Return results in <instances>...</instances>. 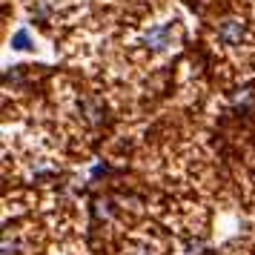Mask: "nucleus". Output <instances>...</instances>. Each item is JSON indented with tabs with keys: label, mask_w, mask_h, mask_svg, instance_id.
Listing matches in <instances>:
<instances>
[{
	"label": "nucleus",
	"mask_w": 255,
	"mask_h": 255,
	"mask_svg": "<svg viewBox=\"0 0 255 255\" xmlns=\"http://www.w3.org/2000/svg\"><path fill=\"white\" fill-rule=\"evenodd\" d=\"M241 37H244V23H241V20L230 17V20H224V23L218 26V40H221V43L235 46V43H241Z\"/></svg>",
	"instance_id": "f03ea898"
},
{
	"label": "nucleus",
	"mask_w": 255,
	"mask_h": 255,
	"mask_svg": "<svg viewBox=\"0 0 255 255\" xmlns=\"http://www.w3.org/2000/svg\"><path fill=\"white\" fill-rule=\"evenodd\" d=\"M143 43L155 52H166V49L175 43V32L172 26H149L146 35H143Z\"/></svg>",
	"instance_id": "f257e3e1"
},
{
	"label": "nucleus",
	"mask_w": 255,
	"mask_h": 255,
	"mask_svg": "<svg viewBox=\"0 0 255 255\" xmlns=\"http://www.w3.org/2000/svg\"><path fill=\"white\" fill-rule=\"evenodd\" d=\"M32 14H35V20H46L49 14H52V9H49L43 0H35L32 3Z\"/></svg>",
	"instance_id": "20e7f679"
},
{
	"label": "nucleus",
	"mask_w": 255,
	"mask_h": 255,
	"mask_svg": "<svg viewBox=\"0 0 255 255\" xmlns=\"http://www.w3.org/2000/svg\"><path fill=\"white\" fill-rule=\"evenodd\" d=\"M12 46L14 49H29V32H17L12 37Z\"/></svg>",
	"instance_id": "39448f33"
},
{
	"label": "nucleus",
	"mask_w": 255,
	"mask_h": 255,
	"mask_svg": "<svg viewBox=\"0 0 255 255\" xmlns=\"http://www.w3.org/2000/svg\"><path fill=\"white\" fill-rule=\"evenodd\" d=\"M83 109H86V118H89V121H95V124L104 121V109H101L98 101H83Z\"/></svg>",
	"instance_id": "7ed1b4c3"
}]
</instances>
